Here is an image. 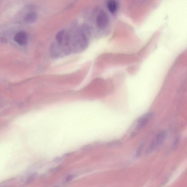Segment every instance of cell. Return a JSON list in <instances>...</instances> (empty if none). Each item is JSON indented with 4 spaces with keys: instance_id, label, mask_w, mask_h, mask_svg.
Instances as JSON below:
<instances>
[{
    "instance_id": "obj_1",
    "label": "cell",
    "mask_w": 187,
    "mask_h": 187,
    "mask_svg": "<svg viewBox=\"0 0 187 187\" xmlns=\"http://www.w3.org/2000/svg\"><path fill=\"white\" fill-rule=\"evenodd\" d=\"M166 137L167 133L165 131H161L157 133L147 149V154H150L162 146Z\"/></svg>"
},
{
    "instance_id": "obj_2",
    "label": "cell",
    "mask_w": 187,
    "mask_h": 187,
    "mask_svg": "<svg viewBox=\"0 0 187 187\" xmlns=\"http://www.w3.org/2000/svg\"><path fill=\"white\" fill-rule=\"evenodd\" d=\"M109 17L105 11H100L96 17V25L98 29L103 30L109 25Z\"/></svg>"
},
{
    "instance_id": "obj_3",
    "label": "cell",
    "mask_w": 187,
    "mask_h": 187,
    "mask_svg": "<svg viewBox=\"0 0 187 187\" xmlns=\"http://www.w3.org/2000/svg\"><path fill=\"white\" fill-rule=\"evenodd\" d=\"M153 116V113L151 112H148L142 116L137 122V130H140L142 129L152 119Z\"/></svg>"
},
{
    "instance_id": "obj_4",
    "label": "cell",
    "mask_w": 187,
    "mask_h": 187,
    "mask_svg": "<svg viewBox=\"0 0 187 187\" xmlns=\"http://www.w3.org/2000/svg\"><path fill=\"white\" fill-rule=\"evenodd\" d=\"M14 40L19 46H24L27 42V35L23 31L17 33L15 35Z\"/></svg>"
},
{
    "instance_id": "obj_5",
    "label": "cell",
    "mask_w": 187,
    "mask_h": 187,
    "mask_svg": "<svg viewBox=\"0 0 187 187\" xmlns=\"http://www.w3.org/2000/svg\"><path fill=\"white\" fill-rule=\"evenodd\" d=\"M37 14L36 13L31 12L27 14L25 16L24 20L26 22L29 23H33L37 20Z\"/></svg>"
},
{
    "instance_id": "obj_6",
    "label": "cell",
    "mask_w": 187,
    "mask_h": 187,
    "mask_svg": "<svg viewBox=\"0 0 187 187\" xmlns=\"http://www.w3.org/2000/svg\"><path fill=\"white\" fill-rule=\"evenodd\" d=\"M107 7L109 11L112 13H115L117 9L116 2L114 0H109L107 3Z\"/></svg>"
},
{
    "instance_id": "obj_7",
    "label": "cell",
    "mask_w": 187,
    "mask_h": 187,
    "mask_svg": "<svg viewBox=\"0 0 187 187\" xmlns=\"http://www.w3.org/2000/svg\"><path fill=\"white\" fill-rule=\"evenodd\" d=\"M64 30H61L56 35V39L57 42L60 45L62 44L64 38Z\"/></svg>"
},
{
    "instance_id": "obj_8",
    "label": "cell",
    "mask_w": 187,
    "mask_h": 187,
    "mask_svg": "<svg viewBox=\"0 0 187 187\" xmlns=\"http://www.w3.org/2000/svg\"><path fill=\"white\" fill-rule=\"evenodd\" d=\"M37 176V174L36 173H34V174H33L31 175V176L29 177L28 179H27L26 182L27 183V184H29V183L32 182L33 180H34Z\"/></svg>"
},
{
    "instance_id": "obj_9",
    "label": "cell",
    "mask_w": 187,
    "mask_h": 187,
    "mask_svg": "<svg viewBox=\"0 0 187 187\" xmlns=\"http://www.w3.org/2000/svg\"><path fill=\"white\" fill-rule=\"evenodd\" d=\"M143 149V145H142L141 146H140L137 151L136 154V157H139L140 155L142 149Z\"/></svg>"
},
{
    "instance_id": "obj_10",
    "label": "cell",
    "mask_w": 187,
    "mask_h": 187,
    "mask_svg": "<svg viewBox=\"0 0 187 187\" xmlns=\"http://www.w3.org/2000/svg\"><path fill=\"white\" fill-rule=\"evenodd\" d=\"M74 178V175H70L66 177V182H69L71 181Z\"/></svg>"
}]
</instances>
